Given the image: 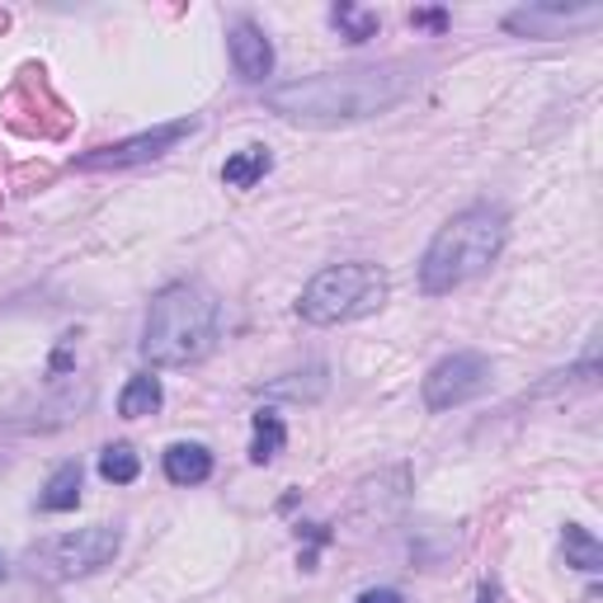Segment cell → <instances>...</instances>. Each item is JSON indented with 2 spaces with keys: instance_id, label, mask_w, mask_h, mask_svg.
<instances>
[{
  "instance_id": "cell-20",
  "label": "cell",
  "mask_w": 603,
  "mask_h": 603,
  "mask_svg": "<svg viewBox=\"0 0 603 603\" xmlns=\"http://www.w3.org/2000/svg\"><path fill=\"white\" fill-rule=\"evenodd\" d=\"M0 580H6V561H0Z\"/></svg>"
},
{
  "instance_id": "cell-8",
  "label": "cell",
  "mask_w": 603,
  "mask_h": 603,
  "mask_svg": "<svg viewBox=\"0 0 603 603\" xmlns=\"http://www.w3.org/2000/svg\"><path fill=\"white\" fill-rule=\"evenodd\" d=\"M231 66H237V76L250 80V86H260V80L274 72V47L250 20L231 29Z\"/></svg>"
},
{
  "instance_id": "cell-14",
  "label": "cell",
  "mask_w": 603,
  "mask_h": 603,
  "mask_svg": "<svg viewBox=\"0 0 603 603\" xmlns=\"http://www.w3.org/2000/svg\"><path fill=\"white\" fill-rule=\"evenodd\" d=\"M566 566H575V571H603V547L590 528H580V524H566Z\"/></svg>"
},
{
  "instance_id": "cell-1",
  "label": "cell",
  "mask_w": 603,
  "mask_h": 603,
  "mask_svg": "<svg viewBox=\"0 0 603 603\" xmlns=\"http://www.w3.org/2000/svg\"><path fill=\"white\" fill-rule=\"evenodd\" d=\"M406 90H410V76H401V66L387 62V66L326 72V76L278 86L270 90V109L293 123H349V119H373V113L392 109Z\"/></svg>"
},
{
  "instance_id": "cell-17",
  "label": "cell",
  "mask_w": 603,
  "mask_h": 603,
  "mask_svg": "<svg viewBox=\"0 0 603 603\" xmlns=\"http://www.w3.org/2000/svg\"><path fill=\"white\" fill-rule=\"evenodd\" d=\"M410 24H415V29H448V14H443V10H415Z\"/></svg>"
},
{
  "instance_id": "cell-19",
  "label": "cell",
  "mask_w": 603,
  "mask_h": 603,
  "mask_svg": "<svg viewBox=\"0 0 603 603\" xmlns=\"http://www.w3.org/2000/svg\"><path fill=\"white\" fill-rule=\"evenodd\" d=\"M476 603H495V584H491V580H485V584H481V594H476Z\"/></svg>"
},
{
  "instance_id": "cell-11",
  "label": "cell",
  "mask_w": 603,
  "mask_h": 603,
  "mask_svg": "<svg viewBox=\"0 0 603 603\" xmlns=\"http://www.w3.org/2000/svg\"><path fill=\"white\" fill-rule=\"evenodd\" d=\"M270 165H274V156L264 146H245L222 165V179L231 184V189H255V184L270 175Z\"/></svg>"
},
{
  "instance_id": "cell-3",
  "label": "cell",
  "mask_w": 603,
  "mask_h": 603,
  "mask_svg": "<svg viewBox=\"0 0 603 603\" xmlns=\"http://www.w3.org/2000/svg\"><path fill=\"white\" fill-rule=\"evenodd\" d=\"M500 250H505V217L495 208H467L429 241L420 264V288L429 297L462 288L467 278L491 270Z\"/></svg>"
},
{
  "instance_id": "cell-10",
  "label": "cell",
  "mask_w": 603,
  "mask_h": 603,
  "mask_svg": "<svg viewBox=\"0 0 603 603\" xmlns=\"http://www.w3.org/2000/svg\"><path fill=\"white\" fill-rule=\"evenodd\" d=\"M80 505V462H62L53 476H47L43 495H39V509L43 514H66Z\"/></svg>"
},
{
  "instance_id": "cell-6",
  "label": "cell",
  "mask_w": 603,
  "mask_h": 603,
  "mask_svg": "<svg viewBox=\"0 0 603 603\" xmlns=\"http://www.w3.org/2000/svg\"><path fill=\"white\" fill-rule=\"evenodd\" d=\"M485 382H491V363L472 349H462V354H448L429 368L425 377V406L429 410H452L462 406V401H472L485 392Z\"/></svg>"
},
{
  "instance_id": "cell-4",
  "label": "cell",
  "mask_w": 603,
  "mask_h": 603,
  "mask_svg": "<svg viewBox=\"0 0 603 603\" xmlns=\"http://www.w3.org/2000/svg\"><path fill=\"white\" fill-rule=\"evenodd\" d=\"M382 302H387V274L368 260H354V264H330V270L316 274L297 297V316L307 326H344L377 311Z\"/></svg>"
},
{
  "instance_id": "cell-5",
  "label": "cell",
  "mask_w": 603,
  "mask_h": 603,
  "mask_svg": "<svg viewBox=\"0 0 603 603\" xmlns=\"http://www.w3.org/2000/svg\"><path fill=\"white\" fill-rule=\"evenodd\" d=\"M123 547V533L109 528V524H95V528H76V533H62V538H47L43 547L29 551L33 571L53 575V580H76V575H95L119 557Z\"/></svg>"
},
{
  "instance_id": "cell-16",
  "label": "cell",
  "mask_w": 603,
  "mask_h": 603,
  "mask_svg": "<svg viewBox=\"0 0 603 603\" xmlns=\"http://www.w3.org/2000/svg\"><path fill=\"white\" fill-rule=\"evenodd\" d=\"M330 20H335V29H340L349 43H368V39H373V33L382 29L377 10H359V6H335Z\"/></svg>"
},
{
  "instance_id": "cell-15",
  "label": "cell",
  "mask_w": 603,
  "mask_h": 603,
  "mask_svg": "<svg viewBox=\"0 0 603 603\" xmlns=\"http://www.w3.org/2000/svg\"><path fill=\"white\" fill-rule=\"evenodd\" d=\"M142 472V458L132 452L128 443H109L105 452H99V476L113 481V485H132Z\"/></svg>"
},
{
  "instance_id": "cell-13",
  "label": "cell",
  "mask_w": 603,
  "mask_h": 603,
  "mask_svg": "<svg viewBox=\"0 0 603 603\" xmlns=\"http://www.w3.org/2000/svg\"><path fill=\"white\" fill-rule=\"evenodd\" d=\"M283 439H288V429H283L278 410H255V439H250V462H274L283 452Z\"/></svg>"
},
{
  "instance_id": "cell-12",
  "label": "cell",
  "mask_w": 603,
  "mask_h": 603,
  "mask_svg": "<svg viewBox=\"0 0 603 603\" xmlns=\"http://www.w3.org/2000/svg\"><path fill=\"white\" fill-rule=\"evenodd\" d=\"M161 401H165V392H161V377H151V373H138L123 387V396H119V415H128V420H142V415H156L161 410Z\"/></svg>"
},
{
  "instance_id": "cell-2",
  "label": "cell",
  "mask_w": 603,
  "mask_h": 603,
  "mask_svg": "<svg viewBox=\"0 0 603 603\" xmlns=\"http://www.w3.org/2000/svg\"><path fill=\"white\" fill-rule=\"evenodd\" d=\"M222 335V302L204 283H171L151 297L142 354L156 368H189L204 363Z\"/></svg>"
},
{
  "instance_id": "cell-7",
  "label": "cell",
  "mask_w": 603,
  "mask_h": 603,
  "mask_svg": "<svg viewBox=\"0 0 603 603\" xmlns=\"http://www.w3.org/2000/svg\"><path fill=\"white\" fill-rule=\"evenodd\" d=\"M194 128H198L194 119L161 123V128L138 132V138L119 142V146H99V151H90V156H80V161H76V171H123V165H138V161H156V156H165V151H171L175 142L189 138Z\"/></svg>"
},
{
  "instance_id": "cell-9",
  "label": "cell",
  "mask_w": 603,
  "mask_h": 603,
  "mask_svg": "<svg viewBox=\"0 0 603 603\" xmlns=\"http://www.w3.org/2000/svg\"><path fill=\"white\" fill-rule=\"evenodd\" d=\"M165 476L175 485H204L212 476V452L204 443H175L165 448Z\"/></svg>"
},
{
  "instance_id": "cell-18",
  "label": "cell",
  "mask_w": 603,
  "mask_h": 603,
  "mask_svg": "<svg viewBox=\"0 0 603 603\" xmlns=\"http://www.w3.org/2000/svg\"><path fill=\"white\" fill-rule=\"evenodd\" d=\"M359 603H406L396 590H368V594H359Z\"/></svg>"
}]
</instances>
